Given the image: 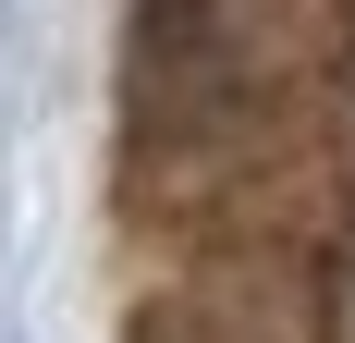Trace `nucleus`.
I'll return each mask as SVG.
<instances>
[{"label":"nucleus","mask_w":355,"mask_h":343,"mask_svg":"<svg viewBox=\"0 0 355 343\" xmlns=\"http://www.w3.org/2000/svg\"><path fill=\"white\" fill-rule=\"evenodd\" d=\"M355 86V0H135L123 135L319 123Z\"/></svg>","instance_id":"obj_1"},{"label":"nucleus","mask_w":355,"mask_h":343,"mask_svg":"<svg viewBox=\"0 0 355 343\" xmlns=\"http://www.w3.org/2000/svg\"><path fill=\"white\" fill-rule=\"evenodd\" d=\"M123 343H343L331 245H159Z\"/></svg>","instance_id":"obj_3"},{"label":"nucleus","mask_w":355,"mask_h":343,"mask_svg":"<svg viewBox=\"0 0 355 343\" xmlns=\"http://www.w3.org/2000/svg\"><path fill=\"white\" fill-rule=\"evenodd\" d=\"M123 221L147 245H343L355 135L319 123H220V135H123Z\"/></svg>","instance_id":"obj_2"}]
</instances>
